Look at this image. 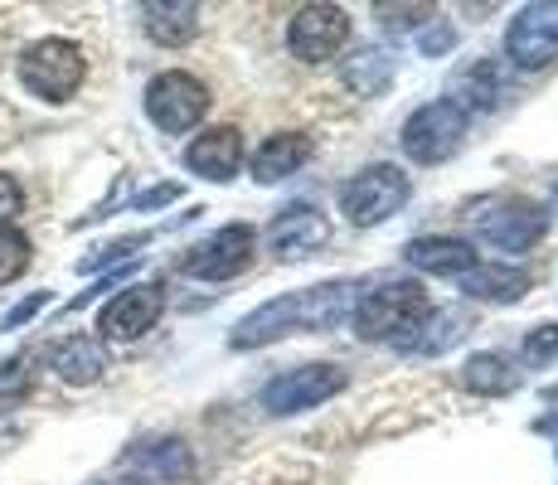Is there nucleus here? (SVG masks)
I'll list each match as a JSON object with an SVG mask.
<instances>
[{
	"instance_id": "1",
	"label": "nucleus",
	"mask_w": 558,
	"mask_h": 485,
	"mask_svg": "<svg viewBox=\"0 0 558 485\" xmlns=\"http://www.w3.org/2000/svg\"><path fill=\"white\" fill-rule=\"evenodd\" d=\"M350 282H320V287H306V291H287V296L267 301L263 311L239 320L233 330V344L239 350H253V344H272L292 330H330L345 320L350 311Z\"/></svg>"
},
{
	"instance_id": "2",
	"label": "nucleus",
	"mask_w": 558,
	"mask_h": 485,
	"mask_svg": "<svg viewBox=\"0 0 558 485\" xmlns=\"http://www.w3.org/2000/svg\"><path fill=\"white\" fill-rule=\"evenodd\" d=\"M88 78V59L73 39H39L20 53V83L39 102H69Z\"/></svg>"
},
{
	"instance_id": "3",
	"label": "nucleus",
	"mask_w": 558,
	"mask_h": 485,
	"mask_svg": "<svg viewBox=\"0 0 558 485\" xmlns=\"http://www.w3.org/2000/svg\"><path fill=\"white\" fill-rule=\"evenodd\" d=\"M427 291L417 282H389L355 306V330L360 340H403L427 320Z\"/></svg>"
},
{
	"instance_id": "4",
	"label": "nucleus",
	"mask_w": 558,
	"mask_h": 485,
	"mask_svg": "<svg viewBox=\"0 0 558 485\" xmlns=\"http://www.w3.org/2000/svg\"><path fill=\"white\" fill-rule=\"evenodd\" d=\"M408 175L399 166H369L360 170L355 180H345V190H340V214H345L355 229H369V223H384L393 219V214L408 204Z\"/></svg>"
},
{
	"instance_id": "5",
	"label": "nucleus",
	"mask_w": 558,
	"mask_h": 485,
	"mask_svg": "<svg viewBox=\"0 0 558 485\" xmlns=\"http://www.w3.org/2000/svg\"><path fill=\"white\" fill-rule=\"evenodd\" d=\"M204 112H209V88H204L195 73L170 69L146 83V117H151L160 132H170V136L190 132V126L204 122Z\"/></svg>"
},
{
	"instance_id": "6",
	"label": "nucleus",
	"mask_w": 558,
	"mask_h": 485,
	"mask_svg": "<svg viewBox=\"0 0 558 485\" xmlns=\"http://www.w3.org/2000/svg\"><path fill=\"white\" fill-rule=\"evenodd\" d=\"M461 136H466V112H461L452 97L423 102L403 122V150L417 160V166H437V160H447L461 146Z\"/></svg>"
},
{
	"instance_id": "7",
	"label": "nucleus",
	"mask_w": 558,
	"mask_h": 485,
	"mask_svg": "<svg viewBox=\"0 0 558 485\" xmlns=\"http://www.w3.org/2000/svg\"><path fill=\"white\" fill-rule=\"evenodd\" d=\"M253 253H257V233L248 223H229V229L209 233L204 243L190 247L180 257V272L199 277V282H229V277H239L253 263Z\"/></svg>"
},
{
	"instance_id": "8",
	"label": "nucleus",
	"mask_w": 558,
	"mask_h": 485,
	"mask_svg": "<svg viewBox=\"0 0 558 485\" xmlns=\"http://www.w3.org/2000/svg\"><path fill=\"white\" fill-rule=\"evenodd\" d=\"M544 229H549V214L530 199H506V204H496V209L476 214V239L486 243L490 253H506V257L530 253V247L544 239Z\"/></svg>"
},
{
	"instance_id": "9",
	"label": "nucleus",
	"mask_w": 558,
	"mask_h": 485,
	"mask_svg": "<svg viewBox=\"0 0 558 485\" xmlns=\"http://www.w3.org/2000/svg\"><path fill=\"white\" fill-rule=\"evenodd\" d=\"M340 388H345L340 364H302V369L277 374V379L263 388V408L272 417H292V413H306V408H320L326 398H336Z\"/></svg>"
},
{
	"instance_id": "10",
	"label": "nucleus",
	"mask_w": 558,
	"mask_h": 485,
	"mask_svg": "<svg viewBox=\"0 0 558 485\" xmlns=\"http://www.w3.org/2000/svg\"><path fill=\"white\" fill-rule=\"evenodd\" d=\"M506 53L514 69H549L558 59V0L524 5L506 29Z\"/></svg>"
},
{
	"instance_id": "11",
	"label": "nucleus",
	"mask_w": 558,
	"mask_h": 485,
	"mask_svg": "<svg viewBox=\"0 0 558 485\" xmlns=\"http://www.w3.org/2000/svg\"><path fill=\"white\" fill-rule=\"evenodd\" d=\"M350 39V15L340 5H302L287 25V45L302 63H326L345 49Z\"/></svg>"
},
{
	"instance_id": "12",
	"label": "nucleus",
	"mask_w": 558,
	"mask_h": 485,
	"mask_svg": "<svg viewBox=\"0 0 558 485\" xmlns=\"http://www.w3.org/2000/svg\"><path fill=\"white\" fill-rule=\"evenodd\" d=\"M160 311H166V291L156 282H136V287L117 291L102 306L98 330H102V340H142L160 320Z\"/></svg>"
},
{
	"instance_id": "13",
	"label": "nucleus",
	"mask_w": 558,
	"mask_h": 485,
	"mask_svg": "<svg viewBox=\"0 0 558 485\" xmlns=\"http://www.w3.org/2000/svg\"><path fill=\"white\" fill-rule=\"evenodd\" d=\"M326 239H330V223L316 204H292L267 229V243L277 247V257H311L326 247Z\"/></svg>"
},
{
	"instance_id": "14",
	"label": "nucleus",
	"mask_w": 558,
	"mask_h": 485,
	"mask_svg": "<svg viewBox=\"0 0 558 485\" xmlns=\"http://www.w3.org/2000/svg\"><path fill=\"white\" fill-rule=\"evenodd\" d=\"M185 166L195 170V175L204 180H233L239 175V166H243V136H239V126H214V132H204L190 142L185 150Z\"/></svg>"
},
{
	"instance_id": "15",
	"label": "nucleus",
	"mask_w": 558,
	"mask_h": 485,
	"mask_svg": "<svg viewBox=\"0 0 558 485\" xmlns=\"http://www.w3.org/2000/svg\"><path fill=\"white\" fill-rule=\"evenodd\" d=\"M306 160H311V136L277 132V136H267V142L253 150V180L257 185H277V180L296 175Z\"/></svg>"
},
{
	"instance_id": "16",
	"label": "nucleus",
	"mask_w": 558,
	"mask_h": 485,
	"mask_svg": "<svg viewBox=\"0 0 558 485\" xmlns=\"http://www.w3.org/2000/svg\"><path fill=\"white\" fill-rule=\"evenodd\" d=\"M49 369L73 388L98 384L107 369V350H102V340H93V336H69L49 350Z\"/></svg>"
},
{
	"instance_id": "17",
	"label": "nucleus",
	"mask_w": 558,
	"mask_h": 485,
	"mask_svg": "<svg viewBox=\"0 0 558 485\" xmlns=\"http://www.w3.org/2000/svg\"><path fill=\"white\" fill-rule=\"evenodd\" d=\"M142 29L156 39V45L180 49L195 39L199 5H190V0H151V5H142Z\"/></svg>"
},
{
	"instance_id": "18",
	"label": "nucleus",
	"mask_w": 558,
	"mask_h": 485,
	"mask_svg": "<svg viewBox=\"0 0 558 485\" xmlns=\"http://www.w3.org/2000/svg\"><path fill=\"white\" fill-rule=\"evenodd\" d=\"M408 263L433 277H466L481 257L466 239H417V243H408Z\"/></svg>"
},
{
	"instance_id": "19",
	"label": "nucleus",
	"mask_w": 558,
	"mask_h": 485,
	"mask_svg": "<svg viewBox=\"0 0 558 485\" xmlns=\"http://www.w3.org/2000/svg\"><path fill=\"white\" fill-rule=\"evenodd\" d=\"M126 466H136L142 476H156V481H180L190 476V451L185 441H136L126 451Z\"/></svg>"
},
{
	"instance_id": "20",
	"label": "nucleus",
	"mask_w": 558,
	"mask_h": 485,
	"mask_svg": "<svg viewBox=\"0 0 558 485\" xmlns=\"http://www.w3.org/2000/svg\"><path fill=\"white\" fill-rule=\"evenodd\" d=\"M461 287H466L471 296H481V301H500V306H510V301H520V296H524L530 277H524L520 267H500V263L481 267V263H476L466 277H461Z\"/></svg>"
},
{
	"instance_id": "21",
	"label": "nucleus",
	"mask_w": 558,
	"mask_h": 485,
	"mask_svg": "<svg viewBox=\"0 0 558 485\" xmlns=\"http://www.w3.org/2000/svg\"><path fill=\"white\" fill-rule=\"evenodd\" d=\"M461 336H466V316H461V311H427V320L413 336L399 340V350L403 354H437V350H447V344H457Z\"/></svg>"
},
{
	"instance_id": "22",
	"label": "nucleus",
	"mask_w": 558,
	"mask_h": 485,
	"mask_svg": "<svg viewBox=\"0 0 558 485\" xmlns=\"http://www.w3.org/2000/svg\"><path fill=\"white\" fill-rule=\"evenodd\" d=\"M461 384H466L471 393H510V388L520 384V374L510 369L506 354H476V360H466V369H461Z\"/></svg>"
},
{
	"instance_id": "23",
	"label": "nucleus",
	"mask_w": 558,
	"mask_h": 485,
	"mask_svg": "<svg viewBox=\"0 0 558 485\" xmlns=\"http://www.w3.org/2000/svg\"><path fill=\"white\" fill-rule=\"evenodd\" d=\"M345 78H350V88L364 93V97L384 93V88H389V53H374V49H364L360 59L345 69Z\"/></svg>"
},
{
	"instance_id": "24",
	"label": "nucleus",
	"mask_w": 558,
	"mask_h": 485,
	"mask_svg": "<svg viewBox=\"0 0 558 485\" xmlns=\"http://www.w3.org/2000/svg\"><path fill=\"white\" fill-rule=\"evenodd\" d=\"M29 253H35V247H29L25 233H20V229H0V287H10L20 272H25Z\"/></svg>"
},
{
	"instance_id": "25",
	"label": "nucleus",
	"mask_w": 558,
	"mask_h": 485,
	"mask_svg": "<svg viewBox=\"0 0 558 485\" xmlns=\"http://www.w3.org/2000/svg\"><path fill=\"white\" fill-rule=\"evenodd\" d=\"M496 93H500V78L490 73V63H476V69L466 73V83H461V97H466L476 112H486V107H496Z\"/></svg>"
},
{
	"instance_id": "26",
	"label": "nucleus",
	"mask_w": 558,
	"mask_h": 485,
	"mask_svg": "<svg viewBox=\"0 0 558 485\" xmlns=\"http://www.w3.org/2000/svg\"><path fill=\"white\" fill-rule=\"evenodd\" d=\"M20 209H25V190H20L15 175H5V170H0V229H10Z\"/></svg>"
},
{
	"instance_id": "27",
	"label": "nucleus",
	"mask_w": 558,
	"mask_h": 485,
	"mask_svg": "<svg viewBox=\"0 0 558 485\" xmlns=\"http://www.w3.org/2000/svg\"><path fill=\"white\" fill-rule=\"evenodd\" d=\"M29 388V369H25V360H10V364H0V398H10L15 403L20 393Z\"/></svg>"
},
{
	"instance_id": "28",
	"label": "nucleus",
	"mask_w": 558,
	"mask_h": 485,
	"mask_svg": "<svg viewBox=\"0 0 558 485\" xmlns=\"http://www.w3.org/2000/svg\"><path fill=\"white\" fill-rule=\"evenodd\" d=\"M524 354L530 360H549V354H558V326H539L530 340H524Z\"/></svg>"
},
{
	"instance_id": "29",
	"label": "nucleus",
	"mask_w": 558,
	"mask_h": 485,
	"mask_svg": "<svg viewBox=\"0 0 558 485\" xmlns=\"http://www.w3.org/2000/svg\"><path fill=\"white\" fill-rule=\"evenodd\" d=\"M384 15H399V20H389L393 29H408V25H427V15H433V5H417V10H408V5H379Z\"/></svg>"
},
{
	"instance_id": "30",
	"label": "nucleus",
	"mask_w": 558,
	"mask_h": 485,
	"mask_svg": "<svg viewBox=\"0 0 558 485\" xmlns=\"http://www.w3.org/2000/svg\"><path fill=\"white\" fill-rule=\"evenodd\" d=\"M45 301H49V296H45V291H35V296H29V301H20V306H15V311H10V316H5V320H0V330H15V326H25V320H29V316H35V311H39V306H45Z\"/></svg>"
},
{
	"instance_id": "31",
	"label": "nucleus",
	"mask_w": 558,
	"mask_h": 485,
	"mask_svg": "<svg viewBox=\"0 0 558 485\" xmlns=\"http://www.w3.org/2000/svg\"><path fill=\"white\" fill-rule=\"evenodd\" d=\"M549 398H554V403H558V388H554V393H549Z\"/></svg>"
},
{
	"instance_id": "32",
	"label": "nucleus",
	"mask_w": 558,
	"mask_h": 485,
	"mask_svg": "<svg viewBox=\"0 0 558 485\" xmlns=\"http://www.w3.org/2000/svg\"><path fill=\"white\" fill-rule=\"evenodd\" d=\"M554 204H558V190H554Z\"/></svg>"
}]
</instances>
